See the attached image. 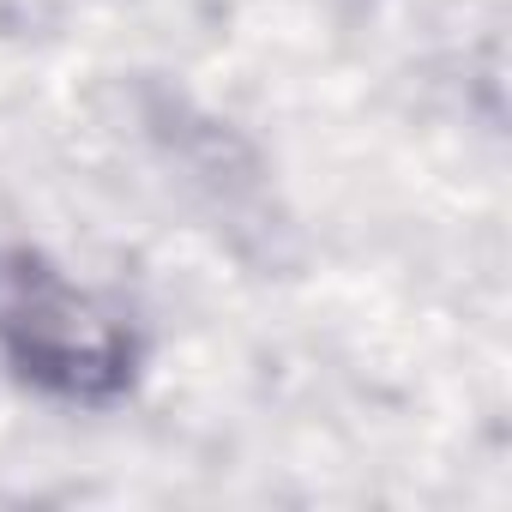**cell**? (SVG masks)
<instances>
[{"instance_id":"cell-1","label":"cell","mask_w":512,"mask_h":512,"mask_svg":"<svg viewBox=\"0 0 512 512\" xmlns=\"http://www.w3.org/2000/svg\"><path fill=\"white\" fill-rule=\"evenodd\" d=\"M0 362L43 398L103 410L139 386L145 338L127 308L73 284L37 247H0Z\"/></svg>"},{"instance_id":"cell-2","label":"cell","mask_w":512,"mask_h":512,"mask_svg":"<svg viewBox=\"0 0 512 512\" xmlns=\"http://www.w3.org/2000/svg\"><path fill=\"white\" fill-rule=\"evenodd\" d=\"M145 133L157 139V151L181 175V187L235 235V247H241V229H260V235L278 229L272 205H266V163L229 121L193 109L181 91L145 85Z\"/></svg>"}]
</instances>
